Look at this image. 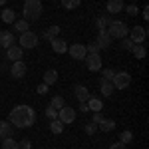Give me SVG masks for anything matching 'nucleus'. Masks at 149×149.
Instances as JSON below:
<instances>
[{
  "mask_svg": "<svg viewBox=\"0 0 149 149\" xmlns=\"http://www.w3.org/2000/svg\"><path fill=\"white\" fill-rule=\"evenodd\" d=\"M86 103H88L90 111H102V109H103V102L100 100V97H90Z\"/></svg>",
  "mask_w": 149,
  "mask_h": 149,
  "instance_id": "nucleus-21",
  "label": "nucleus"
},
{
  "mask_svg": "<svg viewBox=\"0 0 149 149\" xmlns=\"http://www.w3.org/2000/svg\"><path fill=\"white\" fill-rule=\"evenodd\" d=\"M8 121H10L14 127H18V129H22V127H32L36 123L34 107H30V105H16V107H12Z\"/></svg>",
  "mask_w": 149,
  "mask_h": 149,
  "instance_id": "nucleus-1",
  "label": "nucleus"
},
{
  "mask_svg": "<svg viewBox=\"0 0 149 149\" xmlns=\"http://www.w3.org/2000/svg\"><path fill=\"white\" fill-rule=\"evenodd\" d=\"M50 131L56 133V135H60V133L64 131V123H62L60 119H50Z\"/></svg>",
  "mask_w": 149,
  "mask_h": 149,
  "instance_id": "nucleus-26",
  "label": "nucleus"
},
{
  "mask_svg": "<svg viewBox=\"0 0 149 149\" xmlns=\"http://www.w3.org/2000/svg\"><path fill=\"white\" fill-rule=\"evenodd\" d=\"M14 129L16 127L12 125L10 121H0V139H6L14 135Z\"/></svg>",
  "mask_w": 149,
  "mask_h": 149,
  "instance_id": "nucleus-17",
  "label": "nucleus"
},
{
  "mask_svg": "<svg viewBox=\"0 0 149 149\" xmlns=\"http://www.w3.org/2000/svg\"><path fill=\"white\" fill-rule=\"evenodd\" d=\"M22 54H24V50L20 46H16V44H12L10 48H6V58H8V60H12V62L22 60Z\"/></svg>",
  "mask_w": 149,
  "mask_h": 149,
  "instance_id": "nucleus-14",
  "label": "nucleus"
},
{
  "mask_svg": "<svg viewBox=\"0 0 149 149\" xmlns=\"http://www.w3.org/2000/svg\"><path fill=\"white\" fill-rule=\"evenodd\" d=\"M20 48L22 50H32V48L38 46V34H34V32H24V34H20Z\"/></svg>",
  "mask_w": 149,
  "mask_h": 149,
  "instance_id": "nucleus-5",
  "label": "nucleus"
},
{
  "mask_svg": "<svg viewBox=\"0 0 149 149\" xmlns=\"http://www.w3.org/2000/svg\"><path fill=\"white\" fill-rule=\"evenodd\" d=\"M109 149H125V145H123L121 141H117V143H113V145H111Z\"/></svg>",
  "mask_w": 149,
  "mask_h": 149,
  "instance_id": "nucleus-42",
  "label": "nucleus"
},
{
  "mask_svg": "<svg viewBox=\"0 0 149 149\" xmlns=\"http://www.w3.org/2000/svg\"><path fill=\"white\" fill-rule=\"evenodd\" d=\"M129 40L133 42V44H143L145 40H147V30L143 28V26H133V28H129Z\"/></svg>",
  "mask_w": 149,
  "mask_h": 149,
  "instance_id": "nucleus-6",
  "label": "nucleus"
},
{
  "mask_svg": "<svg viewBox=\"0 0 149 149\" xmlns=\"http://www.w3.org/2000/svg\"><path fill=\"white\" fill-rule=\"evenodd\" d=\"M26 72H28V66H26V62H22V60H16V62L10 66V76H12V78H16V80L24 78Z\"/></svg>",
  "mask_w": 149,
  "mask_h": 149,
  "instance_id": "nucleus-7",
  "label": "nucleus"
},
{
  "mask_svg": "<svg viewBox=\"0 0 149 149\" xmlns=\"http://www.w3.org/2000/svg\"><path fill=\"white\" fill-rule=\"evenodd\" d=\"M50 44H52V50H54L56 54H66V52H68V42L62 40V38H54V40H50Z\"/></svg>",
  "mask_w": 149,
  "mask_h": 149,
  "instance_id": "nucleus-15",
  "label": "nucleus"
},
{
  "mask_svg": "<svg viewBox=\"0 0 149 149\" xmlns=\"http://www.w3.org/2000/svg\"><path fill=\"white\" fill-rule=\"evenodd\" d=\"M107 30V34L111 36V40H121V38H127V32H129V26L125 22H121V20H111L109 26L105 28Z\"/></svg>",
  "mask_w": 149,
  "mask_h": 149,
  "instance_id": "nucleus-3",
  "label": "nucleus"
},
{
  "mask_svg": "<svg viewBox=\"0 0 149 149\" xmlns=\"http://www.w3.org/2000/svg\"><path fill=\"white\" fill-rule=\"evenodd\" d=\"M14 32H18V34H24V32H28V22L26 20H16L14 22Z\"/></svg>",
  "mask_w": 149,
  "mask_h": 149,
  "instance_id": "nucleus-27",
  "label": "nucleus"
},
{
  "mask_svg": "<svg viewBox=\"0 0 149 149\" xmlns=\"http://www.w3.org/2000/svg\"><path fill=\"white\" fill-rule=\"evenodd\" d=\"M111 84H113L115 90H125L131 84V76L127 72H115V76L111 78Z\"/></svg>",
  "mask_w": 149,
  "mask_h": 149,
  "instance_id": "nucleus-4",
  "label": "nucleus"
},
{
  "mask_svg": "<svg viewBox=\"0 0 149 149\" xmlns=\"http://www.w3.org/2000/svg\"><path fill=\"white\" fill-rule=\"evenodd\" d=\"M74 93H76V97H78V102H88L92 95H90V90L86 88V86H81V84H78V86H74Z\"/></svg>",
  "mask_w": 149,
  "mask_h": 149,
  "instance_id": "nucleus-16",
  "label": "nucleus"
},
{
  "mask_svg": "<svg viewBox=\"0 0 149 149\" xmlns=\"http://www.w3.org/2000/svg\"><path fill=\"white\" fill-rule=\"evenodd\" d=\"M86 50H88V54H100V46L93 42V44H90V46H86Z\"/></svg>",
  "mask_w": 149,
  "mask_h": 149,
  "instance_id": "nucleus-36",
  "label": "nucleus"
},
{
  "mask_svg": "<svg viewBox=\"0 0 149 149\" xmlns=\"http://www.w3.org/2000/svg\"><path fill=\"white\" fill-rule=\"evenodd\" d=\"M95 131H97V123H92V121L86 123V133H88V135H93Z\"/></svg>",
  "mask_w": 149,
  "mask_h": 149,
  "instance_id": "nucleus-35",
  "label": "nucleus"
},
{
  "mask_svg": "<svg viewBox=\"0 0 149 149\" xmlns=\"http://www.w3.org/2000/svg\"><path fill=\"white\" fill-rule=\"evenodd\" d=\"M86 66L90 72H100L102 70V56L100 54H88L86 56Z\"/></svg>",
  "mask_w": 149,
  "mask_h": 149,
  "instance_id": "nucleus-9",
  "label": "nucleus"
},
{
  "mask_svg": "<svg viewBox=\"0 0 149 149\" xmlns=\"http://www.w3.org/2000/svg\"><path fill=\"white\" fill-rule=\"evenodd\" d=\"M105 8H107V14H109V16H113V14H119V12H123L125 4H123V0H107Z\"/></svg>",
  "mask_w": 149,
  "mask_h": 149,
  "instance_id": "nucleus-12",
  "label": "nucleus"
},
{
  "mask_svg": "<svg viewBox=\"0 0 149 149\" xmlns=\"http://www.w3.org/2000/svg\"><path fill=\"white\" fill-rule=\"evenodd\" d=\"M113 84L109 80H102V84H100V92H102V95H105V97H109L111 93H113Z\"/></svg>",
  "mask_w": 149,
  "mask_h": 149,
  "instance_id": "nucleus-20",
  "label": "nucleus"
},
{
  "mask_svg": "<svg viewBox=\"0 0 149 149\" xmlns=\"http://www.w3.org/2000/svg\"><path fill=\"white\" fill-rule=\"evenodd\" d=\"M58 34H60V26H50V28H48L46 32L42 34V38L50 42V40H54V38H58Z\"/></svg>",
  "mask_w": 149,
  "mask_h": 149,
  "instance_id": "nucleus-23",
  "label": "nucleus"
},
{
  "mask_svg": "<svg viewBox=\"0 0 149 149\" xmlns=\"http://www.w3.org/2000/svg\"><path fill=\"white\" fill-rule=\"evenodd\" d=\"M58 119L66 125V123H74V119H76V109L74 107H62V109H58Z\"/></svg>",
  "mask_w": 149,
  "mask_h": 149,
  "instance_id": "nucleus-8",
  "label": "nucleus"
},
{
  "mask_svg": "<svg viewBox=\"0 0 149 149\" xmlns=\"http://www.w3.org/2000/svg\"><path fill=\"white\" fill-rule=\"evenodd\" d=\"M109 22H111V18L105 16V14H102V16L95 18V28H97V30H105V28L109 26Z\"/></svg>",
  "mask_w": 149,
  "mask_h": 149,
  "instance_id": "nucleus-22",
  "label": "nucleus"
},
{
  "mask_svg": "<svg viewBox=\"0 0 149 149\" xmlns=\"http://www.w3.org/2000/svg\"><path fill=\"white\" fill-rule=\"evenodd\" d=\"M46 117L48 119H58V109H54L52 105H48L46 107Z\"/></svg>",
  "mask_w": 149,
  "mask_h": 149,
  "instance_id": "nucleus-33",
  "label": "nucleus"
},
{
  "mask_svg": "<svg viewBox=\"0 0 149 149\" xmlns=\"http://www.w3.org/2000/svg\"><path fill=\"white\" fill-rule=\"evenodd\" d=\"M143 18H145V20H149V8H147V6L143 8Z\"/></svg>",
  "mask_w": 149,
  "mask_h": 149,
  "instance_id": "nucleus-43",
  "label": "nucleus"
},
{
  "mask_svg": "<svg viewBox=\"0 0 149 149\" xmlns=\"http://www.w3.org/2000/svg\"><path fill=\"white\" fill-rule=\"evenodd\" d=\"M133 46H135V44H133V42H131L129 38H121V48H123V50L131 52V48H133Z\"/></svg>",
  "mask_w": 149,
  "mask_h": 149,
  "instance_id": "nucleus-34",
  "label": "nucleus"
},
{
  "mask_svg": "<svg viewBox=\"0 0 149 149\" xmlns=\"http://www.w3.org/2000/svg\"><path fill=\"white\" fill-rule=\"evenodd\" d=\"M97 129L103 131V133H109V131H113V129H115V121H113V119H105V117H103L102 121L97 123Z\"/></svg>",
  "mask_w": 149,
  "mask_h": 149,
  "instance_id": "nucleus-18",
  "label": "nucleus"
},
{
  "mask_svg": "<svg viewBox=\"0 0 149 149\" xmlns=\"http://www.w3.org/2000/svg\"><path fill=\"white\" fill-rule=\"evenodd\" d=\"M60 2H62V6L68 8V10H74V8H78L81 4V0H60Z\"/></svg>",
  "mask_w": 149,
  "mask_h": 149,
  "instance_id": "nucleus-30",
  "label": "nucleus"
},
{
  "mask_svg": "<svg viewBox=\"0 0 149 149\" xmlns=\"http://www.w3.org/2000/svg\"><path fill=\"white\" fill-rule=\"evenodd\" d=\"M2 149H20V145H18L16 139L6 137V139H2Z\"/></svg>",
  "mask_w": 149,
  "mask_h": 149,
  "instance_id": "nucleus-28",
  "label": "nucleus"
},
{
  "mask_svg": "<svg viewBox=\"0 0 149 149\" xmlns=\"http://www.w3.org/2000/svg\"><path fill=\"white\" fill-rule=\"evenodd\" d=\"M95 44L100 46V50H105V48L111 46V36L107 34V30H97V40Z\"/></svg>",
  "mask_w": 149,
  "mask_h": 149,
  "instance_id": "nucleus-11",
  "label": "nucleus"
},
{
  "mask_svg": "<svg viewBox=\"0 0 149 149\" xmlns=\"http://www.w3.org/2000/svg\"><path fill=\"white\" fill-rule=\"evenodd\" d=\"M18 145H20V149H32V143H30L28 139H22V141H20Z\"/></svg>",
  "mask_w": 149,
  "mask_h": 149,
  "instance_id": "nucleus-40",
  "label": "nucleus"
},
{
  "mask_svg": "<svg viewBox=\"0 0 149 149\" xmlns=\"http://www.w3.org/2000/svg\"><path fill=\"white\" fill-rule=\"evenodd\" d=\"M50 105H52L54 109H62V107L66 105V102H64V97H62V95H54V97H52V102H50Z\"/></svg>",
  "mask_w": 149,
  "mask_h": 149,
  "instance_id": "nucleus-29",
  "label": "nucleus"
},
{
  "mask_svg": "<svg viewBox=\"0 0 149 149\" xmlns=\"http://www.w3.org/2000/svg\"><path fill=\"white\" fill-rule=\"evenodd\" d=\"M123 10L129 14V16H137L139 14V8H137V4H129V6H125Z\"/></svg>",
  "mask_w": 149,
  "mask_h": 149,
  "instance_id": "nucleus-32",
  "label": "nucleus"
},
{
  "mask_svg": "<svg viewBox=\"0 0 149 149\" xmlns=\"http://www.w3.org/2000/svg\"><path fill=\"white\" fill-rule=\"evenodd\" d=\"M131 54L137 58V60H143V58H145V54H147V50H145V46H143V44H135V46L131 48Z\"/></svg>",
  "mask_w": 149,
  "mask_h": 149,
  "instance_id": "nucleus-25",
  "label": "nucleus"
},
{
  "mask_svg": "<svg viewBox=\"0 0 149 149\" xmlns=\"http://www.w3.org/2000/svg\"><path fill=\"white\" fill-rule=\"evenodd\" d=\"M48 88H50V86H46V84L42 81V84H40V86L36 88V92L40 93V95H46V93H48Z\"/></svg>",
  "mask_w": 149,
  "mask_h": 149,
  "instance_id": "nucleus-38",
  "label": "nucleus"
},
{
  "mask_svg": "<svg viewBox=\"0 0 149 149\" xmlns=\"http://www.w3.org/2000/svg\"><path fill=\"white\" fill-rule=\"evenodd\" d=\"M103 119V113L102 111H93V119H92V123H100Z\"/></svg>",
  "mask_w": 149,
  "mask_h": 149,
  "instance_id": "nucleus-39",
  "label": "nucleus"
},
{
  "mask_svg": "<svg viewBox=\"0 0 149 149\" xmlns=\"http://www.w3.org/2000/svg\"><path fill=\"white\" fill-rule=\"evenodd\" d=\"M12 44H16V38L10 30H2L0 32V46L2 48H10Z\"/></svg>",
  "mask_w": 149,
  "mask_h": 149,
  "instance_id": "nucleus-13",
  "label": "nucleus"
},
{
  "mask_svg": "<svg viewBox=\"0 0 149 149\" xmlns=\"http://www.w3.org/2000/svg\"><path fill=\"white\" fill-rule=\"evenodd\" d=\"M78 107H80V111H81V113L90 111V107H88V103H86V102H80V105H78Z\"/></svg>",
  "mask_w": 149,
  "mask_h": 149,
  "instance_id": "nucleus-41",
  "label": "nucleus"
},
{
  "mask_svg": "<svg viewBox=\"0 0 149 149\" xmlns=\"http://www.w3.org/2000/svg\"><path fill=\"white\" fill-rule=\"evenodd\" d=\"M0 18H2L6 24H14L16 22V12L12 10V8H4V10L0 12Z\"/></svg>",
  "mask_w": 149,
  "mask_h": 149,
  "instance_id": "nucleus-19",
  "label": "nucleus"
},
{
  "mask_svg": "<svg viewBox=\"0 0 149 149\" xmlns=\"http://www.w3.org/2000/svg\"><path fill=\"white\" fill-rule=\"evenodd\" d=\"M24 20L34 22L42 16V0H26L24 2Z\"/></svg>",
  "mask_w": 149,
  "mask_h": 149,
  "instance_id": "nucleus-2",
  "label": "nucleus"
},
{
  "mask_svg": "<svg viewBox=\"0 0 149 149\" xmlns=\"http://www.w3.org/2000/svg\"><path fill=\"white\" fill-rule=\"evenodd\" d=\"M119 141H121L123 145H127V143H131V141H133V133H131L129 129H125V131H121V135H119Z\"/></svg>",
  "mask_w": 149,
  "mask_h": 149,
  "instance_id": "nucleus-31",
  "label": "nucleus"
},
{
  "mask_svg": "<svg viewBox=\"0 0 149 149\" xmlns=\"http://www.w3.org/2000/svg\"><path fill=\"white\" fill-rule=\"evenodd\" d=\"M58 81V72L56 70H48L46 74H44V84L46 86H54Z\"/></svg>",
  "mask_w": 149,
  "mask_h": 149,
  "instance_id": "nucleus-24",
  "label": "nucleus"
},
{
  "mask_svg": "<svg viewBox=\"0 0 149 149\" xmlns=\"http://www.w3.org/2000/svg\"><path fill=\"white\" fill-rule=\"evenodd\" d=\"M68 52L74 60H86V56H88V50L84 44H72V46H68Z\"/></svg>",
  "mask_w": 149,
  "mask_h": 149,
  "instance_id": "nucleus-10",
  "label": "nucleus"
},
{
  "mask_svg": "<svg viewBox=\"0 0 149 149\" xmlns=\"http://www.w3.org/2000/svg\"><path fill=\"white\" fill-rule=\"evenodd\" d=\"M113 76H115V72L111 68H105V70H103V80H109V81H111Z\"/></svg>",
  "mask_w": 149,
  "mask_h": 149,
  "instance_id": "nucleus-37",
  "label": "nucleus"
},
{
  "mask_svg": "<svg viewBox=\"0 0 149 149\" xmlns=\"http://www.w3.org/2000/svg\"><path fill=\"white\" fill-rule=\"evenodd\" d=\"M2 4H6V0H0V6H2Z\"/></svg>",
  "mask_w": 149,
  "mask_h": 149,
  "instance_id": "nucleus-44",
  "label": "nucleus"
},
{
  "mask_svg": "<svg viewBox=\"0 0 149 149\" xmlns=\"http://www.w3.org/2000/svg\"><path fill=\"white\" fill-rule=\"evenodd\" d=\"M133 2H139V0H133Z\"/></svg>",
  "mask_w": 149,
  "mask_h": 149,
  "instance_id": "nucleus-45",
  "label": "nucleus"
}]
</instances>
